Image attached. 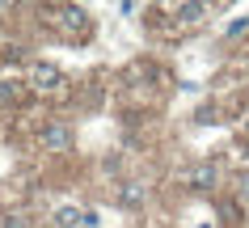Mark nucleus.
Returning <instances> with one entry per match:
<instances>
[{"label":"nucleus","instance_id":"obj_1","mask_svg":"<svg viewBox=\"0 0 249 228\" xmlns=\"http://www.w3.org/2000/svg\"><path fill=\"white\" fill-rule=\"evenodd\" d=\"M59 85H64V72L55 64H47V59L30 64V89L34 93H59Z\"/></svg>","mask_w":249,"mask_h":228},{"label":"nucleus","instance_id":"obj_2","mask_svg":"<svg viewBox=\"0 0 249 228\" xmlns=\"http://www.w3.org/2000/svg\"><path fill=\"white\" fill-rule=\"evenodd\" d=\"M59 30H68L72 38H85V34H89V13H85L80 4H64V9H59Z\"/></svg>","mask_w":249,"mask_h":228},{"label":"nucleus","instance_id":"obj_3","mask_svg":"<svg viewBox=\"0 0 249 228\" xmlns=\"http://www.w3.org/2000/svg\"><path fill=\"white\" fill-rule=\"evenodd\" d=\"M215 182H220V169L211 161H198L195 169H190V186L195 190H215Z\"/></svg>","mask_w":249,"mask_h":228},{"label":"nucleus","instance_id":"obj_4","mask_svg":"<svg viewBox=\"0 0 249 228\" xmlns=\"http://www.w3.org/2000/svg\"><path fill=\"white\" fill-rule=\"evenodd\" d=\"M42 144L51 148V152H64V148L72 144V131H68L64 123H51V127H47V131H42Z\"/></svg>","mask_w":249,"mask_h":228},{"label":"nucleus","instance_id":"obj_5","mask_svg":"<svg viewBox=\"0 0 249 228\" xmlns=\"http://www.w3.org/2000/svg\"><path fill=\"white\" fill-rule=\"evenodd\" d=\"M55 224L59 228H80V207H72V203L55 207Z\"/></svg>","mask_w":249,"mask_h":228},{"label":"nucleus","instance_id":"obj_6","mask_svg":"<svg viewBox=\"0 0 249 228\" xmlns=\"http://www.w3.org/2000/svg\"><path fill=\"white\" fill-rule=\"evenodd\" d=\"M178 13H182V21H203V13H207V4H178Z\"/></svg>","mask_w":249,"mask_h":228},{"label":"nucleus","instance_id":"obj_7","mask_svg":"<svg viewBox=\"0 0 249 228\" xmlns=\"http://www.w3.org/2000/svg\"><path fill=\"white\" fill-rule=\"evenodd\" d=\"M17 97H21V85L17 81H0V102H4V106H13Z\"/></svg>","mask_w":249,"mask_h":228},{"label":"nucleus","instance_id":"obj_8","mask_svg":"<svg viewBox=\"0 0 249 228\" xmlns=\"http://www.w3.org/2000/svg\"><path fill=\"white\" fill-rule=\"evenodd\" d=\"M118 203H123V207H140V203H144V190H140V186H123Z\"/></svg>","mask_w":249,"mask_h":228},{"label":"nucleus","instance_id":"obj_9","mask_svg":"<svg viewBox=\"0 0 249 228\" xmlns=\"http://www.w3.org/2000/svg\"><path fill=\"white\" fill-rule=\"evenodd\" d=\"M249 30V17H236V21H228V38H236V34H245Z\"/></svg>","mask_w":249,"mask_h":228},{"label":"nucleus","instance_id":"obj_10","mask_svg":"<svg viewBox=\"0 0 249 228\" xmlns=\"http://www.w3.org/2000/svg\"><path fill=\"white\" fill-rule=\"evenodd\" d=\"M236 194H245V199H249V169L236 174Z\"/></svg>","mask_w":249,"mask_h":228},{"label":"nucleus","instance_id":"obj_11","mask_svg":"<svg viewBox=\"0 0 249 228\" xmlns=\"http://www.w3.org/2000/svg\"><path fill=\"white\" fill-rule=\"evenodd\" d=\"M195 119H198V123H215V106H198Z\"/></svg>","mask_w":249,"mask_h":228},{"label":"nucleus","instance_id":"obj_12","mask_svg":"<svg viewBox=\"0 0 249 228\" xmlns=\"http://www.w3.org/2000/svg\"><path fill=\"white\" fill-rule=\"evenodd\" d=\"M80 228H97V211H80Z\"/></svg>","mask_w":249,"mask_h":228},{"label":"nucleus","instance_id":"obj_13","mask_svg":"<svg viewBox=\"0 0 249 228\" xmlns=\"http://www.w3.org/2000/svg\"><path fill=\"white\" fill-rule=\"evenodd\" d=\"M245 135H249V114H245Z\"/></svg>","mask_w":249,"mask_h":228}]
</instances>
